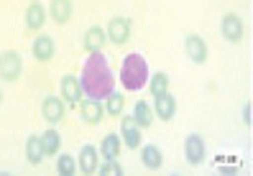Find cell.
<instances>
[{"label":"cell","instance_id":"cell-1","mask_svg":"<svg viewBox=\"0 0 253 176\" xmlns=\"http://www.w3.org/2000/svg\"><path fill=\"white\" fill-rule=\"evenodd\" d=\"M77 82L87 100H105L115 90V74L110 69L108 56L102 51H90L87 62L82 64V74Z\"/></svg>","mask_w":253,"mask_h":176},{"label":"cell","instance_id":"cell-2","mask_svg":"<svg viewBox=\"0 0 253 176\" xmlns=\"http://www.w3.org/2000/svg\"><path fill=\"white\" fill-rule=\"evenodd\" d=\"M148 82V64L141 54H128L121 67V84L126 92H141Z\"/></svg>","mask_w":253,"mask_h":176},{"label":"cell","instance_id":"cell-3","mask_svg":"<svg viewBox=\"0 0 253 176\" xmlns=\"http://www.w3.org/2000/svg\"><path fill=\"white\" fill-rule=\"evenodd\" d=\"M18 71H21V56L16 51L3 54V59H0V74H3L8 82H13L18 77Z\"/></svg>","mask_w":253,"mask_h":176},{"label":"cell","instance_id":"cell-4","mask_svg":"<svg viewBox=\"0 0 253 176\" xmlns=\"http://www.w3.org/2000/svg\"><path fill=\"white\" fill-rule=\"evenodd\" d=\"M154 100H156V102H154V110H156V115L161 117V120H171L174 112H176V100H174L169 92L156 95Z\"/></svg>","mask_w":253,"mask_h":176},{"label":"cell","instance_id":"cell-5","mask_svg":"<svg viewBox=\"0 0 253 176\" xmlns=\"http://www.w3.org/2000/svg\"><path fill=\"white\" fill-rule=\"evenodd\" d=\"M184 156L189 164H202V158H205V141L200 136H189L184 141Z\"/></svg>","mask_w":253,"mask_h":176},{"label":"cell","instance_id":"cell-6","mask_svg":"<svg viewBox=\"0 0 253 176\" xmlns=\"http://www.w3.org/2000/svg\"><path fill=\"white\" fill-rule=\"evenodd\" d=\"M130 36V21L126 18H113L110 26H108V38L113 43H126Z\"/></svg>","mask_w":253,"mask_h":176},{"label":"cell","instance_id":"cell-7","mask_svg":"<svg viewBox=\"0 0 253 176\" xmlns=\"http://www.w3.org/2000/svg\"><path fill=\"white\" fill-rule=\"evenodd\" d=\"M121 136H123V143L130 145V148H138V145H141V128L133 123V117H123Z\"/></svg>","mask_w":253,"mask_h":176},{"label":"cell","instance_id":"cell-8","mask_svg":"<svg viewBox=\"0 0 253 176\" xmlns=\"http://www.w3.org/2000/svg\"><path fill=\"white\" fill-rule=\"evenodd\" d=\"M41 112H43V117H46L49 123H59L62 115H64V102L59 97H46L43 105H41Z\"/></svg>","mask_w":253,"mask_h":176},{"label":"cell","instance_id":"cell-9","mask_svg":"<svg viewBox=\"0 0 253 176\" xmlns=\"http://www.w3.org/2000/svg\"><path fill=\"white\" fill-rule=\"evenodd\" d=\"M222 36H225L228 41H241V36H243V23H241V18L238 16H225L222 18Z\"/></svg>","mask_w":253,"mask_h":176},{"label":"cell","instance_id":"cell-10","mask_svg":"<svg viewBox=\"0 0 253 176\" xmlns=\"http://www.w3.org/2000/svg\"><path fill=\"white\" fill-rule=\"evenodd\" d=\"M133 123H136L138 128H151V123H154V110H151V105H148L146 100L136 102V107H133Z\"/></svg>","mask_w":253,"mask_h":176},{"label":"cell","instance_id":"cell-11","mask_svg":"<svg viewBox=\"0 0 253 176\" xmlns=\"http://www.w3.org/2000/svg\"><path fill=\"white\" fill-rule=\"evenodd\" d=\"M56 46H54V38L51 36H39L34 41V56L39 59V62H49V59L54 56Z\"/></svg>","mask_w":253,"mask_h":176},{"label":"cell","instance_id":"cell-12","mask_svg":"<svg viewBox=\"0 0 253 176\" xmlns=\"http://www.w3.org/2000/svg\"><path fill=\"white\" fill-rule=\"evenodd\" d=\"M39 143H41L43 156H54L59 151V145H62V138H59V133L54 128H49V130H43V133L39 136Z\"/></svg>","mask_w":253,"mask_h":176},{"label":"cell","instance_id":"cell-13","mask_svg":"<svg viewBox=\"0 0 253 176\" xmlns=\"http://www.w3.org/2000/svg\"><path fill=\"white\" fill-rule=\"evenodd\" d=\"M62 97L69 102V105H80L82 90H80V82L74 79V77H64L62 79Z\"/></svg>","mask_w":253,"mask_h":176},{"label":"cell","instance_id":"cell-14","mask_svg":"<svg viewBox=\"0 0 253 176\" xmlns=\"http://www.w3.org/2000/svg\"><path fill=\"white\" fill-rule=\"evenodd\" d=\"M77 164H80V171H84V174H92V171L97 169V151L92 148V145H84V148L80 151Z\"/></svg>","mask_w":253,"mask_h":176},{"label":"cell","instance_id":"cell-15","mask_svg":"<svg viewBox=\"0 0 253 176\" xmlns=\"http://www.w3.org/2000/svg\"><path fill=\"white\" fill-rule=\"evenodd\" d=\"M49 16H51L56 23L69 21V16H72V0H51Z\"/></svg>","mask_w":253,"mask_h":176},{"label":"cell","instance_id":"cell-16","mask_svg":"<svg viewBox=\"0 0 253 176\" xmlns=\"http://www.w3.org/2000/svg\"><path fill=\"white\" fill-rule=\"evenodd\" d=\"M187 54L192 56V62L202 64L205 59H207V49H205V41H202L200 36H189V38H187Z\"/></svg>","mask_w":253,"mask_h":176},{"label":"cell","instance_id":"cell-17","mask_svg":"<svg viewBox=\"0 0 253 176\" xmlns=\"http://www.w3.org/2000/svg\"><path fill=\"white\" fill-rule=\"evenodd\" d=\"M43 18H46V10H43L41 3L28 5V10H26V23H28V28H41V26H43Z\"/></svg>","mask_w":253,"mask_h":176},{"label":"cell","instance_id":"cell-18","mask_svg":"<svg viewBox=\"0 0 253 176\" xmlns=\"http://www.w3.org/2000/svg\"><path fill=\"white\" fill-rule=\"evenodd\" d=\"M141 161L146 169H159L161 166V151L156 145H143L141 148Z\"/></svg>","mask_w":253,"mask_h":176},{"label":"cell","instance_id":"cell-19","mask_svg":"<svg viewBox=\"0 0 253 176\" xmlns=\"http://www.w3.org/2000/svg\"><path fill=\"white\" fill-rule=\"evenodd\" d=\"M100 151H102V156H105V158H115L118 153H121V136H115V133L105 136V138H102Z\"/></svg>","mask_w":253,"mask_h":176},{"label":"cell","instance_id":"cell-20","mask_svg":"<svg viewBox=\"0 0 253 176\" xmlns=\"http://www.w3.org/2000/svg\"><path fill=\"white\" fill-rule=\"evenodd\" d=\"M82 117H84L87 123H92V125L100 123L102 110H100V105H97V100H87V102H82Z\"/></svg>","mask_w":253,"mask_h":176},{"label":"cell","instance_id":"cell-21","mask_svg":"<svg viewBox=\"0 0 253 176\" xmlns=\"http://www.w3.org/2000/svg\"><path fill=\"white\" fill-rule=\"evenodd\" d=\"M102 43H105V34H102L100 28H90V31H87V36H84L87 51H100Z\"/></svg>","mask_w":253,"mask_h":176},{"label":"cell","instance_id":"cell-22","mask_svg":"<svg viewBox=\"0 0 253 176\" xmlns=\"http://www.w3.org/2000/svg\"><path fill=\"white\" fill-rule=\"evenodd\" d=\"M26 156H28V164H39V161L43 158L39 136H31V138H28V143H26Z\"/></svg>","mask_w":253,"mask_h":176},{"label":"cell","instance_id":"cell-23","mask_svg":"<svg viewBox=\"0 0 253 176\" xmlns=\"http://www.w3.org/2000/svg\"><path fill=\"white\" fill-rule=\"evenodd\" d=\"M164 92H169V77L164 74V71H156V74L151 77V95H164Z\"/></svg>","mask_w":253,"mask_h":176},{"label":"cell","instance_id":"cell-24","mask_svg":"<svg viewBox=\"0 0 253 176\" xmlns=\"http://www.w3.org/2000/svg\"><path fill=\"white\" fill-rule=\"evenodd\" d=\"M56 171L62 174V176H72L74 171H77V161H74L69 153L64 156H59V164H56Z\"/></svg>","mask_w":253,"mask_h":176},{"label":"cell","instance_id":"cell-25","mask_svg":"<svg viewBox=\"0 0 253 176\" xmlns=\"http://www.w3.org/2000/svg\"><path fill=\"white\" fill-rule=\"evenodd\" d=\"M105 100H108V112L110 115H121V110H123V95L113 90Z\"/></svg>","mask_w":253,"mask_h":176},{"label":"cell","instance_id":"cell-26","mask_svg":"<svg viewBox=\"0 0 253 176\" xmlns=\"http://www.w3.org/2000/svg\"><path fill=\"white\" fill-rule=\"evenodd\" d=\"M95 171H100V174H115V176H118V174H123L121 166L115 164V158H108V161H105V166H100V169H95Z\"/></svg>","mask_w":253,"mask_h":176}]
</instances>
